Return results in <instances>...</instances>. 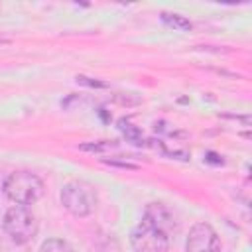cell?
Instances as JSON below:
<instances>
[{
	"instance_id": "2",
	"label": "cell",
	"mask_w": 252,
	"mask_h": 252,
	"mask_svg": "<svg viewBox=\"0 0 252 252\" xmlns=\"http://www.w3.org/2000/svg\"><path fill=\"white\" fill-rule=\"evenodd\" d=\"M96 201H98L96 189L89 181L71 179L61 189V205L73 217L85 219V217L93 215L96 209Z\"/></svg>"
},
{
	"instance_id": "12",
	"label": "cell",
	"mask_w": 252,
	"mask_h": 252,
	"mask_svg": "<svg viewBox=\"0 0 252 252\" xmlns=\"http://www.w3.org/2000/svg\"><path fill=\"white\" fill-rule=\"evenodd\" d=\"M4 179H6V177H2V171H0V189H2V185H4Z\"/></svg>"
},
{
	"instance_id": "10",
	"label": "cell",
	"mask_w": 252,
	"mask_h": 252,
	"mask_svg": "<svg viewBox=\"0 0 252 252\" xmlns=\"http://www.w3.org/2000/svg\"><path fill=\"white\" fill-rule=\"evenodd\" d=\"M77 83L87 85V87H98V89H104V87H106V85L100 83V81H89V77H77Z\"/></svg>"
},
{
	"instance_id": "9",
	"label": "cell",
	"mask_w": 252,
	"mask_h": 252,
	"mask_svg": "<svg viewBox=\"0 0 252 252\" xmlns=\"http://www.w3.org/2000/svg\"><path fill=\"white\" fill-rule=\"evenodd\" d=\"M116 148V142L112 140H98V142H87V144H81L79 150L83 152H106V150H112Z\"/></svg>"
},
{
	"instance_id": "1",
	"label": "cell",
	"mask_w": 252,
	"mask_h": 252,
	"mask_svg": "<svg viewBox=\"0 0 252 252\" xmlns=\"http://www.w3.org/2000/svg\"><path fill=\"white\" fill-rule=\"evenodd\" d=\"M2 191L14 205L28 207V205L41 199V195L45 191V185H43L41 177L35 175L33 171L18 169V171H12V173L6 175Z\"/></svg>"
},
{
	"instance_id": "11",
	"label": "cell",
	"mask_w": 252,
	"mask_h": 252,
	"mask_svg": "<svg viewBox=\"0 0 252 252\" xmlns=\"http://www.w3.org/2000/svg\"><path fill=\"white\" fill-rule=\"evenodd\" d=\"M10 43V39H0V45H8Z\"/></svg>"
},
{
	"instance_id": "6",
	"label": "cell",
	"mask_w": 252,
	"mask_h": 252,
	"mask_svg": "<svg viewBox=\"0 0 252 252\" xmlns=\"http://www.w3.org/2000/svg\"><path fill=\"white\" fill-rule=\"evenodd\" d=\"M144 220H148L150 224L165 230L167 234L171 230L177 228V219L173 215V211L165 205V203H150L146 209H144Z\"/></svg>"
},
{
	"instance_id": "4",
	"label": "cell",
	"mask_w": 252,
	"mask_h": 252,
	"mask_svg": "<svg viewBox=\"0 0 252 252\" xmlns=\"http://www.w3.org/2000/svg\"><path fill=\"white\" fill-rule=\"evenodd\" d=\"M130 244L134 252H167L169 234L142 219L130 232Z\"/></svg>"
},
{
	"instance_id": "7",
	"label": "cell",
	"mask_w": 252,
	"mask_h": 252,
	"mask_svg": "<svg viewBox=\"0 0 252 252\" xmlns=\"http://www.w3.org/2000/svg\"><path fill=\"white\" fill-rule=\"evenodd\" d=\"M161 22L177 32H189L193 28V24L185 18V16H179V14H169V12H161Z\"/></svg>"
},
{
	"instance_id": "8",
	"label": "cell",
	"mask_w": 252,
	"mask_h": 252,
	"mask_svg": "<svg viewBox=\"0 0 252 252\" xmlns=\"http://www.w3.org/2000/svg\"><path fill=\"white\" fill-rule=\"evenodd\" d=\"M39 252H73V250L63 238H47L39 246Z\"/></svg>"
},
{
	"instance_id": "3",
	"label": "cell",
	"mask_w": 252,
	"mask_h": 252,
	"mask_svg": "<svg viewBox=\"0 0 252 252\" xmlns=\"http://www.w3.org/2000/svg\"><path fill=\"white\" fill-rule=\"evenodd\" d=\"M2 228L14 244H28L37 234V220L28 207L14 205L4 213Z\"/></svg>"
},
{
	"instance_id": "5",
	"label": "cell",
	"mask_w": 252,
	"mask_h": 252,
	"mask_svg": "<svg viewBox=\"0 0 252 252\" xmlns=\"http://www.w3.org/2000/svg\"><path fill=\"white\" fill-rule=\"evenodd\" d=\"M185 252H222V244L209 222H197L187 234Z\"/></svg>"
}]
</instances>
